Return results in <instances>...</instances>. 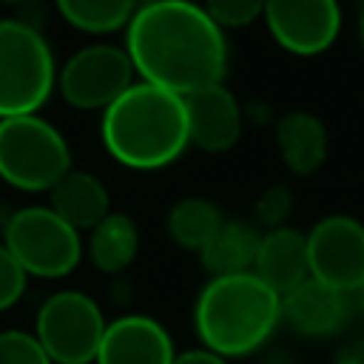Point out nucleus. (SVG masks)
Returning <instances> with one entry per match:
<instances>
[{"label": "nucleus", "instance_id": "obj_1", "mask_svg": "<svg viewBox=\"0 0 364 364\" xmlns=\"http://www.w3.org/2000/svg\"><path fill=\"white\" fill-rule=\"evenodd\" d=\"M136 80L188 97L228 71L225 31L193 0H145L125 26Z\"/></svg>", "mask_w": 364, "mask_h": 364}, {"label": "nucleus", "instance_id": "obj_2", "mask_svg": "<svg viewBox=\"0 0 364 364\" xmlns=\"http://www.w3.org/2000/svg\"><path fill=\"white\" fill-rule=\"evenodd\" d=\"M100 136L111 159L134 171H159L191 145L185 97L136 80L102 111Z\"/></svg>", "mask_w": 364, "mask_h": 364}, {"label": "nucleus", "instance_id": "obj_3", "mask_svg": "<svg viewBox=\"0 0 364 364\" xmlns=\"http://www.w3.org/2000/svg\"><path fill=\"white\" fill-rule=\"evenodd\" d=\"M282 324V293L253 270L213 276L196 296L193 330L202 347L222 358H242L262 350Z\"/></svg>", "mask_w": 364, "mask_h": 364}, {"label": "nucleus", "instance_id": "obj_4", "mask_svg": "<svg viewBox=\"0 0 364 364\" xmlns=\"http://www.w3.org/2000/svg\"><path fill=\"white\" fill-rule=\"evenodd\" d=\"M57 88V63L43 31L26 20H0V119L37 114Z\"/></svg>", "mask_w": 364, "mask_h": 364}, {"label": "nucleus", "instance_id": "obj_5", "mask_svg": "<svg viewBox=\"0 0 364 364\" xmlns=\"http://www.w3.org/2000/svg\"><path fill=\"white\" fill-rule=\"evenodd\" d=\"M71 171L65 136L40 114L0 119V179L17 191H51Z\"/></svg>", "mask_w": 364, "mask_h": 364}, {"label": "nucleus", "instance_id": "obj_6", "mask_svg": "<svg viewBox=\"0 0 364 364\" xmlns=\"http://www.w3.org/2000/svg\"><path fill=\"white\" fill-rule=\"evenodd\" d=\"M3 245L20 262L26 276L63 279L82 259L80 230L57 216L48 205H28L9 216Z\"/></svg>", "mask_w": 364, "mask_h": 364}, {"label": "nucleus", "instance_id": "obj_7", "mask_svg": "<svg viewBox=\"0 0 364 364\" xmlns=\"http://www.w3.org/2000/svg\"><path fill=\"white\" fill-rule=\"evenodd\" d=\"M105 327L108 321L88 293L57 290L40 304L34 336L54 364H94Z\"/></svg>", "mask_w": 364, "mask_h": 364}, {"label": "nucleus", "instance_id": "obj_8", "mask_svg": "<svg viewBox=\"0 0 364 364\" xmlns=\"http://www.w3.org/2000/svg\"><path fill=\"white\" fill-rule=\"evenodd\" d=\"M136 82L125 46L91 43L74 51L57 71L60 97L80 111H105Z\"/></svg>", "mask_w": 364, "mask_h": 364}, {"label": "nucleus", "instance_id": "obj_9", "mask_svg": "<svg viewBox=\"0 0 364 364\" xmlns=\"http://www.w3.org/2000/svg\"><path fill=\"white\" fill-rule=\"evenodd\" d=\"M310 276L353 293L364 282V222L350 213H330L307 233Z\"/></svg>", "mask_w": 364, "mask_h": 364}, {"label": "nucleus", "instance_id": "obj_10", "mask_svg": "<svg viewBox=\"0 0 364 364\" xmlns=\"http://www.w3.org/2000/svg\"><path fill=\"white\" fill-rule=\"evenodd\" d=\"M270 37L296 57L327 51L341 31L338 0H264L262 14Z\"/></svg>", "mask_w": 364, "mask_h": 364}, {"label": "nucleus", "instance_id": "obj_11", "mask_svg": "<svg viewBox=\"0 0 364 364\" xmlns=\"http://www.w3.org/2000/svg\"><path fill=\"white\" fill-rule=\"evenodd\" d=\"M353 313V296L336 290L318 279H304L293 290L282 293V321L304 338L336 336Z\"/></svg>", "mask_w": 364, "mask_h": 364}, {"label": "nucleus", "instance_id": "obj_12", "mask_svg": "<svg viewBox=\"0 0 364 364\" xmlns=\"http://www.w3.org/2000/svg\"><path fill=\"white\" fill-rule=\"evenodd\" d=\"M188 136L205 154H225L242 136V105L236 94L225 85H208L185 97Z\"/></svg>", "mask_w": 364, "mask_h": 364}, {"label": "nucleus", "instance_id": "obj_13", "mask_svg": "<svg viewBox=\"0 0 364 364\" xmlns=\"http://www.w3.org/2000/svg\"><path fill=\"white\" fill-rule=\"evenodd\" d=\"M173 355V338L156 318L128 313L108 321L94 364H171Z\"/></svg>", "mask_w": 364, "mask_h": 364}, {"label": "nucleus", "instance_id": "obj_14", "mask_svg": "<svg viewBox=\"0 0 364 364\" xmlns=\"http://www.w3.org/2000/svg\"><path fill=\"white\" fill-rule=\"evenodd\" d=\"M253 273L270 284L276 293H287L304 279H310L307 233L296 228H273L262 233Z\"/></svg>", "mask_w": 364, "mask_h": 364}, {"label": "nucleus", "instance_id": "obj_15", "mask_svg": "<svg viewBox=\"0 0 364 364\" xmlns=\"http://www.w3.org/2000/svg\"><path fill=\"white\" fill-rule=\"evenodd\" d=\"M276 148L290 173L310 176L327 159V125L310 111H287L276 122Z\"/></svg>", "mask_w": 364, "mask_h": 364}, {"label": "nucleus", "instance_id": "obj_16", "mask_svg": "<svg viewBox=\"0 0 364 364\" xmlns=\"http://www.w3.org/2000/svg\"><path fill=\"white\" fill-rule=\"evenodd\" d=\"M48 208L77 230H91L111 213L108 188L91 171L71 168L48 191Z\"/></svg>", "mask_w": 364, "mask_h": 364}, {"label": "nucleus", "instance_id": "obj_17", "mask_svg": "<svg viewBox=\"0 0 364 364\" xmlns=\"http://www.w3.org/2000/svg\"><path fill=\"white\" fill-rule=\"evenodd\" d=\"M262 233L256 225L245 219H225L213 239L202 247L199 259L202 267L213 276H233V273H250L256 264Z\"/></svg>", "mask_w": 364, "mask_h": 364}, {"label": "nucleus", "instance_id": "obj_18", "mask_svg": "<svg viewBox=\"0 0 364 364\" xmlns=\"http://www.w3.org/2000/svg\"><path fill=\"white\" fill-rule=\"evenodd\" d=\"M139 253V228L128 213L111 210L88 230V256L102 273H122Z\"/></svg>", "mask_w": 364, "mask_h": 364}, {"label": "nucleus", "instance_id": "obj_19", "mask_svg": "<svg viewBox=\"0 0 364 364\" xmlns=\"http://www.w3.org/2000/svg\"><path fill=\"white\" fill-rule=\"evenodd\" d=\"M222 222H225V216L210 199L185 196V199L171 205L165 228H168V236H171V242L176 247L202 253V247L213 239V233L219 230Z\"/></svg>", "mask_w": 364, "mask_h": 364}, {"label": "nucleus", "instance_id": "obj_20", "mask_svg": "<svg viewBox=\"0 0 364 364\" xmlns=\"http://www.w3.org/2000/svg\"><path fill=\"white\" fill-rule=\"evenodd\" d=\"M60 17L85 34H111L131 23L139 0H54Z\"/></svg>", "mask_w": 364, "mask_h": 364}, {"label": "nucleus", "instance_id": "obj_21", "mask_svg": "<svg viewBox=\"0 0 364 364\" xmlns=\"http://www.w3.org/2000/svg\"><path fill=\"white\" fill-rule=\"evenodd\" d=\"M0 364H54L34 333L0 330Z\"/></svg>", "mask_w": 364, "mask_h": 364}, {"label": "nucleus", "instance_id": "obj_22", "mask_svg": "<svg viewBox=\"0 0 364 364\" xmlns=\"http://www.w3.org/2000/svg\"><path fill=\"white\" fill-rule=\"evenodd\" d=\"M205 11L210 20L225 28H245L264 14V0H205Z\"/></svg>", "mask_w": 364, "mask_h": 364}, {"label": "nucleus", "instance_id": "obj_23", "mask_svg": "<svg viewBox=\"0 0 364 364\" xmlns=\"http://www.w3.org/2000/svg\"><path fill=\"white\" fill-rule=\"evenodd\" d=\"M256 225L273 230V228H284L287 216L293 213V193L287 185H270L262 191V196L256 199Z\"/></svg>", "mask_w": 364, "mask_h": 364}, {"label": "nucleus", "instance_id": "obj_24", "mask_svg": "<svg viewBox=\"0 0 364 364\" xmlns=\"http://www.w3.org/2000/svg\"><path fill=\"white\" fill-rule=\"evenodd\" d=\"M26 270L20 267V262L11 256V250L0 242V313L14 307L20 301V296L26 293Z\"/></svg>", "mask_w": 364, "mask_h": 364}, {"label": "nucleus", "instance_id": "obj_25", "mask_svg": "<svg viewBox=\"0 0 364 364\" xmlns=\"http://www.w3.org/2000/svg\"><path fill=\"white\" fill-rule=\"evenodd\" d=\"M171 364H228V358H222L219 353H213L208 347H193V350L176 353Z\"/></svg>", "mask_w": 364, "mask_h": 364}, {"label": "nucleus", "instance_id": "obj_26", "mask_svg": "<svg viewBox=\"0 0 364 364\" xmlns=\"http://www.w3.org/2000/svg\"><path fill=\"white\" fill-rule=\"evenodd\" d=\"M336 364H364V338L350 341V344H347V347L338 353Z\"/></svg>", "mask_w": 364, "mask_h": 364}, {"label": "nucleus", "instance_id": "obj_27", "mask_svg": "<svg viewBox=\"0 0 364 364\" xmlns=\"http://www.w3.org/2000/svg\"><path fill=\"white\" fill-rule=\"evenodd\" d=\"M350 296H353V307H355V310L364 316V282H361V284H358V287H355Z\"/></svg>", "mask_w": 364, "mask_h": 364}, {"label": "nucleus", "instance_id": "obj_28", "mask_svg": "<svg viewBox=\"0 0 364 364\" xmlns=\"http://www.w3.org/2000/svg\"><path fill=\"white\" fill-rule=\"evenodd\" d=\"M361 43H364V9H361Z\"/></svg>", "mask_w": 364, "mask_h": 364}, {"label": "nucleus", "instance_id": "obj_29", "mask_svg": "<svg viewBox=\"0 0 364 364\" xmlns=\"http://www.w3.org/2000/svg\"><path fill=\"white\" fill-rule=\"evenodd\" d=\"M0 3H9V6H14V3H26V0H0Z\"/></svg>", "mask_w": 364, "mask_h": 364}]
</instances>
